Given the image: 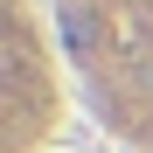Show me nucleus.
<instances>
[{
	"label": "nucleus",
	"instance_id": "1",
	"mask_svg": "<svg viewBox=\"0 0 153 153\" xmlns=\"http://www.w3.org/2000/svg\"><path fill=\"white\" fill-rule=\"evenodd\" d=\"M63 49H70L76 63L97 49V14H91V7H70V14H63Z\"/></svg>",
	"mask_w": 153,
	"mask_h": 153
}]
</instances>
